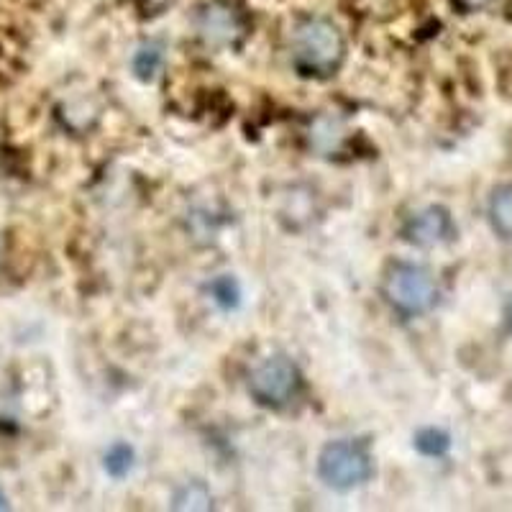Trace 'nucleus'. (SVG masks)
Returning a JSON list of instances; mask_svg holds the SVG:
<instances>
[{
	"label": "nucleus",
	"mask_w": 512,
	"mask_h": 512,
	"mask_svg": "<svg viewBox=\"0 0 512 512\" xmlns=\"http://www.w3.org/2000/svg\"><path fill=\"white\" fill-rule=\"evenodd\" d=\"M3 507H8V500L6 495H3V489H0V510H3Z\"/></svg>",
	"instance_id": "obj_15"
},
{
	"label": "nucleus",
	"mask_w": 512,
	"mask_h": 512,
	"mask_svg": "<svg viewBox=\"0 0 512 512\" xmlns=\"http://www.w3.org/2000/svg\"><path fill=\"white\" fill-rule=\"evenodd\" d=\"M172 507L175 510H210L213 507V495H210L208 484L200 479H190V482L180 484L172 497Z\"/></svg>",
	"instance_id": "obj_9"
},
{
	"label": "nucleus",
	"mask_w": 512,
	"mask_h": 512,
	"mask_svg": "<svg viewBox=\"0 0 512 512\" xmlns=\"http://www.w3.org/2000/svg\"><path fill=\"white\" fill-rule=\"evenodd\" d=\"M164 67V47L159 41H144L131 57V70L141 82H152Z\"/></svg>",
	"instance_id": "obj_8"
},
{
	"label": "nucleus",
	"mask_w": 512,
	"mask_h": 512,
	"mask_svg": "<svg viewBox=\"0 0 512 512\" xmlns=\"http://www.w3.org/2000/svg\"><path fill=\"white\" fill-rule=\"evenodd\" d=\"M192 29L208 49H236L246 36V18L231 0H208L192 16Z\"/></svg>",
	"instance_id": "obj_5"
},
{
	"label": "nucleus",
	"mask_w": 512,
	"mask_h": 512,
	"mask_svg": "<svg viewBox=\"0 0 512 512\" xmlns=\"http://www.w3.org/2000/svg\"><path fill=\"white\" fill-rule=\"evenodd\" d=\"M505 323H507V328L512 331V295L507 297V303H505Z\"/></svg>",
	"instance_id": "obj_14"
},
{
	"label": "nucleus",
	"mask_w": 512,
	"mask_h": 512,
	"mask_svg": "<svg viewBox=\"0 0 512 512\" xmlns=\"http://www.w3.org/2000/svg\"><path fill=\"white\" fill-rule=\"evenodd\" d=\"M136 464V451L134 446H128L126 441H116L113 446H108V451L103 454V469L108 477L123 479L134 472Z\"/></svg>",
	"instance_id": "obj_10"
},
{
	"label": "nucleus",
	"mask_w": 512,
	"mask_h": 512,
	"mask_svg": "<svg viewBox=\"0 0 512 512\" xmlns=\"http://www.w3.org/2000/svg\"><path fill=\"white\" fill-rule=\"evenodd\" d=\"M208 295H210V300H213V303L223 310L239 308V303H241V287H239V282L233 280L231 274H221V277H216V280L210 282Z\"/></svg>",
	"instance_id": "obj_12"
},
{
	"label": "nucleus",
	"mask_w": 512,
	"mask_h": 512,
	"mask_svg": "<svg viewBox=\"0 0 512 512\" xmlns=\"http://www.w3.org/2000/svg\"><path fill=\"white\" fill-rule=\"evenodd\" d=\"M372 474L374 459L361 441H351V438L331 441L318 454L320 482L336 492H351V489L367 484Z\"/></svg>",
	"instance_id": "obj_3"
},
{
	"label": "nucleus",
	"mask_w": 512,
	"mask_h": 512,
	"mask_svg": "<svg viewBox=\"0 0 512 512\" xmlns=\"http://www.w3.org/2000/svg\"><path fill=\"white\" fill-rule=\"evenodd\" d=\"M461 8H466V11H479V8L489 6L492 0H456Z\"/></svg>",
	"instance_id": "obj_13"
},
{
	"label": "nucleus",
	"mask_w": 512,
	"mask_h": 512,
	"mask_svg": "<svg viewBox=\"0 0 512 512\" xmlns=\"http://www.w3.org/2000/svg\"><path fill=\"white\" fill-rule=\"evenodd\" d=\"M456 236V223L443 205H425L418 213L405 221L402 226V239L420 249H433V246L448 244Z\"/></svg>",
	"instance_id": "obj_6"
},
{
	"label": "nucleus",
	"mask_w": 512,
	"mask_h": 512,
	"mask_svg": "<svg viewBox=\"0 0 512 512\" xmlns=\"http://www.w3.org/2000/svg\"><path fill=\"white\" fill-rule=\"evenodd\" d=\"M303 390V374L295 361L285 354L264 356L249 372V392L262 408H287Z\"/></svg>",
	"instance_id": "obj_4"
},
{
	"label": "nucleus",
	"mask_w": 512,
	"mask_h": 512,
	"mask_svg": "<svg viewBox=\"0 0 512 512\" xmlns=\"http://www.w3.org/2000/svg\"><path fill=\"white\" fill-rule=\"evenodd\" d=\"M487 221L497 239L512 244V182H502L489 192Z\"/></svg>",
	"instance_id": "obj_7"
},
{
	"label": "nucleus",
	"mask_w": 512,
	"mask_h": 512,
	"mask_svg": "<svg viewBox=\"0 0 512 512\" xmlns=\"http://www.w3.org/2000/svg\"><path fill=\"white\" fill-rule=\"evenodd\" d=\"M0 246H3V241H0Z\"/></svg>",
	"instance_id": "obj_16"
},
{
	"label": "nucleus",
	"mask_w": 512,
	"mask_h": 512,
	"mask_svg": "<svg viewBox=\"0 0 512 512\" xmlns=\"http://www.w3.org/2000/svg\"><path fill=\"white\" fill-rule=\"evenodd\" d=\"M382 297L402 318H420L436 308L438 282L423 264L392 262L382 274Z\"/></svg>",
	"instance_id": "obj_2"
},
{
	"label": "nucleus",
	"mask_w": 512,
	"mask_h": 512,
	"mask_svg": "<svg viewBox=\"0 0 512 512\" xmlns=\"http://www.w3.org/2000/svg\"><path fill=\"white\" fill-rule=\"evenodd\" d=\"M413 446L418 454L428 456V459H441L451 451V436L443 428L436 425H428V428H420L413 436Z\"/></svg>",
	"instance_id": "obj_11"
},
{
	"label": "nucleus",
	"mask_w": 512,
	"mask_h": 512,
	"mask_svg": "<svg viewBox=\"0 0 512 512\" xmlns=\"http://www.w3.org/2000/svg\"><path fill=\"white\" fill-rule=\"evenodd\" d=\"M292 67L308 80H328L346 59L344 31L326 16H305L292 29Z\"/></svg>",
	"instance_id": "obj_1"
}]
</instances>
